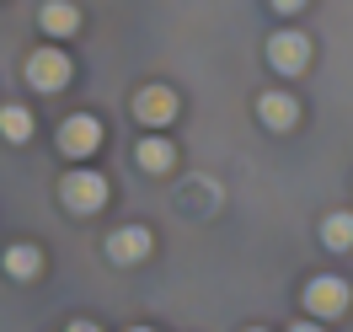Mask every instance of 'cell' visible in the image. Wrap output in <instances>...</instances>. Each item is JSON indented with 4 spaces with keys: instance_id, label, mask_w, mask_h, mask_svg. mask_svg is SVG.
I'll return each mask as SVG.
<instances>
[{
    "instance_id": "3957f363",
    "label": "cell",
    "mask_w": 353,
    "mask_h": 332,
    "mask_svg": "<svg viewBox=\"0 0 353 332\" xmlns=\"http://www.w3.org/2000/svg\"><path fill=\"white\" fill-rule=\"evenodd\" d=\"M268 59H273V70L294 75V70H305V59H310V38L305 32H279V38L268 43Z\"/></svg>"
},
{
    "instance_id": "9a60e30c",
    "label": "cell",
    "mask_w": 353,
    "mask_h": 332,
    "mask_svg": "<svg viewBox=\"0 0 353 332\" xmlns=\"http://www.w3.org/2000/svg\"><path fill=\"white\" fill-rule=\"evenodd\" d=\"M70 332H97V327H91V322H75V327H70Z\"/></svg>"
},
{
    "instance_id": "277c9868",
    "label": "cell",
    "mask_w": 353,
    "mask_h": 332,
    "mask_svg": "<svg viewBox=\"0 0 353 332\" xmlns=\"http://www.w3.org/2000/svg\"><path fill=\"white\" fill-rule=\"evenodd\" d=\"M305 306L316 311V316H343V311H348V284H343V279H310Z\"/></svg>"
},
{
    "instance_id": "5bb4252c",
    "label": "cell",
    "mask_w": 353,
    "mask_h": 332,
    "mask_svg": "<svg viewBox=\"0 0 353 332\" xmlns=\"http://www.w3.org/2000/svg\"><path fill=\"white\" fill-rule=\"evenodd\" d=\"M273 6H279V11H300L305 0H273Z\"/></svg>"
},
{
    "instance_id": "6da1fadb",
    "label": "cell",
    "mask_w": 353,
    "mask_h": 332,
    "mask_svg": "<svg viewBox=\"0 0 353 332\" xmlns=\"http://www.w3.org/2000/svg\"><path fill=\"white\" fill-rule=\"evenodd\" d=\"M102 204H108V177H102V172H70L65 177V209L91 215V209H102Z\"/></svg>"
},
{
    "instance_id": "7a4b0ae2",
    "label": "cell",
    "mask_w": 353,
    "mask_h": 332,
    "mask_svg": "<svg viewBox=\"0 0 353 332\" xmlns=\"http://www.w3.org/2000/svg\"><path fill=\"white\" fill-rule=\"evenodd\" d=\"M27 81L38 91H59L70 81V59L59 54V48H38L32 59H27Z\"/></svg>"
},
{
    "instance_id": "e0dca14e",
    "label": "cell",
    "mask_w": 353,
    "mask_h": 332,
    "mask_svg": "<svg viewBox=\"0 0 353 332\" xmlns=\"http://www.w3.org/2000/svg\"><path fill=\"white\" fill-rule=\"evenodd\" d=\"M134 332H150V327H134Z\"/></svg>"
},
{
    "instance_id": "9c48e42d",
    "label": "cell",
    "mask_w": 353,
    "mask_h": 332,
    "mask_svg": "<svg viewBox=\"0 0 353 332\" xmlns=\"http://www.w3.org/2000/svg\"><path fill=\"white\" fill-rule=\"evenodd\" d=\"M75 27H81V11H75V6H65V0L43 6V32H54V38H70Z\"/></svg>"
},
{
    "instance_id": "7c38bea8",
    "label": "cell",
    "mask_w": 353,
    "mask_h": 332,
    "mask_svg": "<svg viewBox=\"0 0 353 332\" xmlns=\"http://www.w3.org/2000/svg\"><path fill=\"white\" fill-rule=\"evenodd\" d=\"M38 246H11V252H6V273H11V279H32V273H38Z\"/></svg>"
},
{
    "instance_id": "ba28073f",
    "label": "cell",
    "mask_w": 353,
    "mask_h": 332,
    "mask_svg": "<svg viewBox=\"0 0 353 332\" xmlns=\"http://www.w3.org/2000/svg\"><path fill=\"white\" fill-rule=\"evenodd\" d=\"M257 113H263V124H268V129H294V118H300L294 97H284V91H268L263 102H257Z\"/></svg>"
},
{
    "instance_id": "8992f818",
    "label": "cell",
    "mask_w": 353,
    "mask_h": 332,
    "mask_svg": "<svg viewBox=\"0 0 353 332\" xmlns=\"http://www.w3.org/2000/svg\"><path fill=\"white\" fill-rule=\"evenodd\" d=\"M108 257L112 263H139V257H150V231H112L108 236Z\"/></svg>"
},
{
    "instance_id": "ac0fdd59",
    "label": "cell",
    "mask_w": 353,
    "mask_h": 332,
    "mask_svg": "<svg viewBox=\"0 0 353 332\" xmlns=\"http://www.w3.org/2000/svg\"><path fill=\"white\" fill-rule=\"evenodd\" d=\"M252 332H263V327H252Z\"/></svg>"
},
{
    "instance_id": "8fae6325",
    "label": "cell",
    "mask_w": 353,
    "mask_h": 332,
    "mask_svg": "<svg viewBox=\"0 0 353 332\" xmlns=\"http://www.w3.org/2000/svg\"><path fill=\"white\" fill-rule=\"evenodd\" d=\"M321 242H327L332 252L353 246V215H327V220H321Z\"/></svg>"
},
{
    "instance_id": "5b68a950",
    "label": "cell",
    "mask_w": 353,
    "mask_h": 332,
    "mask_svg": "<svg viewBox=\"0 0 353 332\" xmlns=\"http://www.w3.org/2000/svg\"><path fill=\"white\" fill-rule=\"evenodd\" d=\"M97 145H102V124H97L91 113L70 118L65 129H59V150H65V155H91Z\"/></svg>"
},
{
    "instance_id": "2e32d148",
    "label": "cell",
    "mask_w": 353,
    "mask_h": 332,
    "mask_svg": "<svg viewBox=\"0 0 353 332\" xmlns=\"http://www.w3.org/2000/svg\"><path fill=\"white\" fill-rule=\"evenodd\" d=\"M294 332H321V327H310V322H300V327H294Z\"/></svg>"
},
{
    "instance_id": "30bf717a",
    "label": "cell",
    "mask_w": 353,
    "mask_h": 332,
    "mask_svg": "<svg viewBox=\"0 0 353 332\" xmlns=\"http://www.w3.org/2000/svg\"><path fill=\"white\" fill-rule=\"evenodd\" d=\"M134 155H139L145 172H172V161H176L166 139H139V150H134Z\"/></svg>"
},
{
    "instance_id": "4fadbf2b",
    "label": "cell",
    "mask_w": 353,
    "mask_h": 332,
    "mask_svg": "<svg viewBox=\"0 0 353 332\" xmlns=\"http://www.w3.org/2000/svg\"><path fill=\"white\" fill-rule=\"evenodd\" d=\"M0 134H6V139H27V134H32V118H27L22 108H6L0 113Z\"/></svg>"
},
{
    "instance_id": "52a82bcc",
    "label": "cell",
    "mask_w": 353,
    "mask_h": 332,
    "mask_svg": "<svg viewBox=\"0 0 353 332\" xmlns=\"http://www.w3.org/2000/svg\"><path fill=\"white\" fill-rule=\"evenodd\" d=\"M134 113L145 118V124H172V113H176V97L166 86H145L139 97H134Z\"/></svg>"
}]
</instances>
